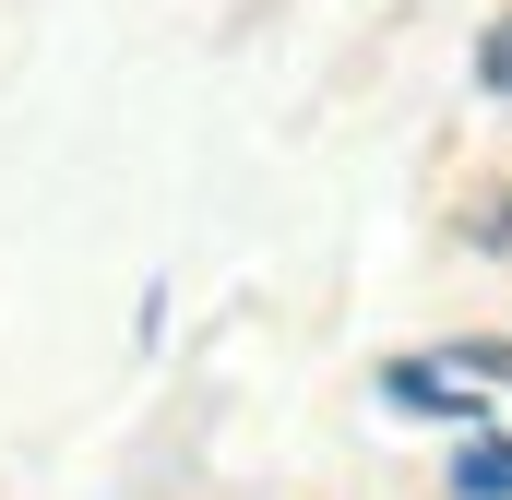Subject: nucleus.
I'll return each instance as SVG.
<instances>
[{"mask_svg":"<svg viewBox=\"0 0 512 500\" xmlns=\"http://www.w3.org/2000/svg\"><path fill=\"white\" fill-rule=\"evenodd\" d=\"M477 84H489V96H512V12L477 36Z\"/></svg>","mask_w":512,"mask_h":500,"instance_id":"7ed1b4c3","label":"nucleus"},{"mask_svg":"<svg viewBox=\"0 0 512 500\" xmlns=\"http://www.w3.org/2000/svg\"><path fill=\"white\" fill-rule=\"evenodd\" d=\"M477 239H489V250H512V203H501V215H477Z\"/></svg>","mask_w":512,"mask_h":500,"instance_id":"20e7f679","label":"nucleus"},{"mask_svg":"<svg viewBox=\"0 0 512 500\" xmlns=\"http://www.w3.org/2000/svg\"><path fill=\"white\" fill-rule=\"evenodd\" d=\"M453 381H512V334H477V346H441Z\"/></svg>","mask_w":512,"mask_h":500,"instance_id":"f03ea898","label":"nucleus"},{"mask_svg":"<svg viewBox=\"0 0 512 500\" xmlns=\"http://www.w3.org/2000/svg\"><path fill=\"white\" fill-rule=\"evenodd\" d=\"M453 500H512V441H489V429H477V441L453 453Z\"/></svg>","mask_w":512,"mask_h":500,"instance_id":"f257e3e1","label":"nucleus"}]
</instances>
